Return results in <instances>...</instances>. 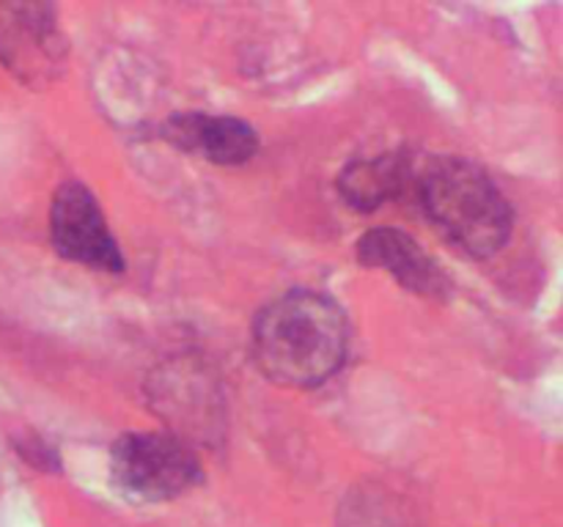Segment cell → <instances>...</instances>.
<instances>
[{
	"label": "cell",
	"mask_w": 563,
	"mask_h": 527,
	"mask_svg": "<svg viewBox=\"0 0 563 527\" xmlns=\"http://www.w3.org/2000/svg\"><path fill=\"white\" fill-rule=\"evenodd\" d=\"M350 329L328 294L295 289L269 302L253 322V362L280 388H317L346 360Z\"/></svg>",
	"instance_id": "6da1fadb"
},
{
	"label": "cell",
	"mask_w": 563,
	"mask_h": 527,
	"mask_svg": "<svg viewBox=\"0 0 563 527\" xmlns=\"http://www.w3.org/2000/svg\"><path fill=\"white\" fill-rule=\"evenodd\" d=\"M416 195L427 217L465 253L489 258L511 236V206L487 170L465 157H434L416 173Z\"/></svg>",
	"instance_id": "7a4b0ae2"
},
{
	"label": "cell",
	"mask_w": 563,
	"mask_h": 527,
	"mask_svg": "<svg viewBox=\"0 0 563 527\" xmlns=\"http://www.w3.org/2000/svg\"><path fill=\"white\" fill-rule=\"evenodd\" d=\"M110 475L124 494L165 503L190 492L203 478L190 442L170 431H126L110 448Z\"/></svg>",
	"instance_id": "3957f363"
},
{
	"label": "cell",
	"mask_w": 563,
	"mask_h": 527,
	"mask_svg": "<svg viewBox=\"0 0 563 527\" xmlns=\"http://www.w3.org/2000/svg\"><path fill=\"white\" fill-rule=\"evenodd\" d=\"M69 38L49 3H0V64L27 88H47L64 75Z\"/></svg>",
	"instance_id": "277c9868"
},
{
	"label": "cell",
	"mask_w": 563,
	"mask_h": 527,
	"mask_svg": "<svg viewBox=\"0 0 563 527\" xmlns=\"http://www.w3.org/2000/svg\"><path fill=\"white\" fill-rule=\"evenodd\" d=\"M49 239L69 261L102 272H124V256L108 228L102 206L80 181H64L49 203Z\"/></svg>",
	"instance_id": "5b68a950"
},
{
	"label": "cell",
	"mask_w": 563,
	"mask_h": 527,
	"mask_svg": "<svg viewBox=\"0 0 563 527\" xmlns=\"http://www.w3.org/2000/svg\"><path fill=\"white\" fill-rule=\"evenodd\" d=\"M152 401L163 421L174 426L170 434L185 442H212L218 437V426L223 423L220 390L212 373L198 362H168L163 371L154 373Z\"/></svg>",
	"instance_id": "8992f818"
},
{
	"label": "cell",
	"mask_w": 563,
	"mask_h": 527,
	"mask_svg": "<svg viewBox=\"0 0 563 527\" xmlns=\"http://www.w3.org/2000/svg\"><path fill=\"white\" fill-rule=\"evenodd\" d=\"M355 253L363 267L383 269L401 289L412 291V294L429 296V300H443L451 291V283L443 269L405 231L385 228V225L383 228L366 231L357 239Z\"/></svg>",
	"instance_id": "52a82bcc"
},
{
	"label": "cell",
	"mask_w": 563,
	"mask_h": 527,
	"mask_svg": "<svg viewBox=\"0 0 563 527\" xmlns=\"http://www.w3.org/2000/svg\"><path fill=\"white\" fill-rule=\"evenodd\" d=\"M163 137L179 152L214 165H242L258 152L256 130L234 115L176 113L163 124Z\"/></svg>",
	"instance_id": "ba28073f"
},
{
	"label": "cell",
	"mask_w": 563,
	"mask_h": 527,
	"mask_svg": "<svg viewBox=\"0 0 563 527\" xmlns=\"http://www.w3.org/2000/svg\"><path fill=\"white\" fill-rule=\"evenodd\" d=\"M416 181L412 159L401 152H385L368 159H352L339 173V195L355 212H377Z\"/></svg>",
	"instance_id": "9c48e42d"
},
{
	"label": "cell",
	"mask_w": 563,
	"mask_h": 527,
	"mask_svg": "<svg viewBox=\"0 0 563 527\" xmlns=\"http://www.w3.org/2000/svg\"><path fill=\"white\" fill-rule=\"evenodd\" d=\"M339 527H418L412 503L385 483H363L341 503Z\"/></svg>",
	"instance_id": "30bf717a"
}]
</instances>
